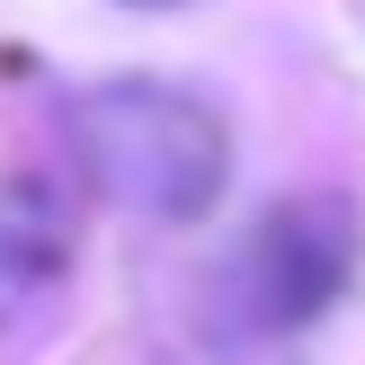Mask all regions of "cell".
Instances as JSON below:
<instances>
[{
	"label": "cell",
	"mask_w": 365,
	"mask_h": 365,
	"mask_svg": "<svg viewBox=\"0 0 365 365\" xmlns=\"http://www.w3.org/2000/svg\"><path fill=\"white\" fill-rule=\"evenodd\" d=\"M143 9H160V0H143Z\"/></svg>",
	"instance_id": "cell-4"
},
{
	"label": "cell",
	"mask_w": 365,
	"mask_h": 365,
	"mask_svg": "<svg viewBox=\"0 0 365 365\" xmlns=\"http://www.w3.org/2000/svg\"><path fill=\"white\" fill-rule=\"evenodd\" d=\"M63 250H71L63 196H53L45 178H9V187H0V321L27 312V303L63 277Z\"/></svg>",
	"instance_id": "cell-3"
},
{
	"label": "cell",
	"mask_w": 365,
	"mask_h": 365,
	"mask_svg": "<svg viewBox=\"0 0 365 365\" xmlns=\"http://www.w3.org/2000/svg\"><path fill=\"white\" fill-rule=\"evenodd\" d=\"M348 267H356V214L339 205V196H294V205H277L259 232H250V250L232 259L223 312L241 321L250 339L312 330V321L339 303Z\"/></svg>",
	"instance_id": "cell-2"
},
{
	"label": "cell",
	"mask_w": 365,
	"mask_h": 365,
	"mask_svg": "<svg viewBox=\"0 0 365 365\" xmlns=\"http://www.w3.org/2000/svg\"><path fill=\"white\" fill-rule=\"evenodd\" d=\"M71 143L98 170V187L134 214H160V223H196V214L223 196L232 143L223 116L205 98L170 81H107L71 107Z\"/></svg>",
	"instance_id": "cell-1"
}]
</instances>
